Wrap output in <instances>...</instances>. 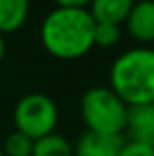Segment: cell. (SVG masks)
<instances>
[{
	"label": "cell",
	"instance_id": "e0dca14e",
	"mask_svg": "<svg viewBox=\"0 0 154 156\" xmlns=\"http://www.w3.org/2000/svg\"><path fill=\"white\" fill-rule=\"evenodd\" d=\"M0 156H4V154H2V150H0Z\"/></svg>",
	"mask_w": 154,
	"mask_h": 156
},
{
	"label": "cell",
	"instance_id": "ba28073f",
	"mask_svg": "<svg viewBox=\"0 0 154 156\" xmlns=\"http://www.w3.org/2000/svg\"><path fill=\"white\" fill-rule=\"evenodd\" d=\"M132 0H91L89 14L95 20V24H124L128 12L132 10Z\"/></svg>",
	"mask_w": 154,
	"mask_h": 156
},
{
	"label": "cell",
	"instance_id": "7a4b0ae2",
	"mask_svg": "<svg viewBox=\"0 0 154 156\" xmlns=\"http://www.w3.org/2000/svg\"><path fill=\"white\" fill-rule=\"evenodd\" d=\"M109 87L128 107L154 103V50L123 51L109 69Z\"/></svg>",
	"mask_w": 154,
	"mask_h": 156
},
{
	"label": "cell",
	"instance_id": "4fadbf2b",
	"mask_svg": "<svg viewBox=\"0 0 154 156\" xmlns=\"http://www.w3.org/2000/svg\"><path fill=\"white\" fill-rule=\"evenodd\" d=\"M117 156H154V148L136 140H124Z\"/></svg>",
	"mask_w": 154,
	"mask_h": 156
},
{
	"label": "cell",
	"instance_id": "9a60e30c",
	"mask_svg": "<svg viewBox=\"0 0 154 156\" xmlns=\"http://www.w3.org/2000/svg\"><path fill=\"white\" fill-rule=\"evenodd\" d=\"M4 53H6V42H4V36L0 34V61L4 59Z\"/></svg>",
	"mask_w": 154,
	"mask_h": 156
},
{
	"label": "cell",
	"instance_id": "8fae6325",
	"mask_svg": "<svg viewBox=\"0 0 154 156\" xmlns=\"http://www.w3.org/2000/svg\"><path fill=\"white\" fill-rule=\"evenodd\" d=\"M0 150H2L4 156H32L34 140L26 134L14 130L4 138V144L0 146Z\"/></svg>",
	"mask_w": 154,
	"mask_h": 156
},
{
	"label": "cell",
	"instance_id": "3957f363",
	"mask_svg": "<svg viewBox=\"0 0 154 156\" xmlns=\"http://www.w3.org/2000/svg\"><path fill=\"white\" fill-rule=\"evenodd\" d=\"M128 107L115 95L111 87H91L83 93L79 103L81 121L89 133L121 136L127 130Z\"/></svg>",
	"mask_w": 154,
	"mask_h": 156
},
{
	"label": "cell",
	"instance_id": "9c48e42d",
	"mask_svg": "<svg viewBox=\"0 0 154 156\" xmlns=\"http://www.w3.org/2000/svg\"><path fill=\"white\" fill-rule=\"evenodd\" d=\"M30 0H0V34L20 30L28 20Z\"/></svg>",
	"mask_w": 154,
	"mask_h": 156
},
{
	"label": "cell",
	"instance_id": "2e32d148",
	"mask_svg": "<svg viewBox=\"0 0 154 156\" xmlns=\"http://www.w3.org/2000/svg\"><path fill=\"white\" fill-rule=\"evenodd\" d=\"M135 4H142V2H154V0H132Z\"/></svg>",
	"mask_w": 154,
	"mask_h": 156
},
{
	"label": "cell",
	"instance_id": "52a82bcc",
	"mask_svg": "<svg viewBox=\"0 0 154 156\" xmlns=\"http://www.w3.org/2000/svg\"><path fill=\"white\" fill-rule=\"evenodd\" d=\"M127 133L131 134V140L154 148V103L128 109Z\"/></svg>",
	"mask_w": 154,
	"mask_h": 156
},
{
	"label": "cell",
	"instance_id": "8992f818",
	"mask_svg": "<svg viewBox=\"0 0 154 156\" xmlns=\"http://www.w3.org/2000/svg\"><path fill=\"white\" fill-rule=\"evenodd\" d=\"M123 142V136L97 134L85 130L73 144V156H117Z\"/></svg>",
	"mask_w": 154,
	"mask_h": 156
},
{
	"label": "cell",
	"instance_id": "7c38bea8",
	"mask_svg": "<svg viewBox=\"0 0 154 156\" xmlns=\"http://www.w3.org/2000/svg\"><path fill=\"white\" fill-rule=\"evenodd\" d=\"M121 26L117 24H95V34H93V40H95V46L101 48H113L121 42Z\"/></svg>",
	"mask_w": 154,
	"mask_h": 156
},
{
	"label": "cell",
	"instance_id": "30bf717a",
	"mask_svg": "<svg viewBox=\"0 0 154 156\" xmlns=\"http://www.w3.org/2000/svg\"><path fill=\"white\" fill-rule=\"evenodd\" d=\"M32 156H73V144L63 134L51 133L34 140Z\"/></svg>",
	"mask_w": 154,
	"mask_h": 156
},
{
	"label": "cell",
	"instance_id": "5b68a950",
	"mask_svg": "<svg viewBox=\"0 0 154 156\" xmlns=\"http://www.w3.org/2000/svg\"><path fill=\"white\" fill-rule=\"evenodd\" d=\"M127 34L138 44H154V2L135 4L124 20Z\"/></svg>",
	"mask_w": 154,
	"mask_h": 156
},
{
	"label": "cell",
	"instance_id": "6da1fadb",
	"mask_svg": "<svg viewBox=\"0 0 154 156\" xmlns=\"http://www.w3.org/2000/svg\"><path fill=\"white\" fill-rule=\"evenodd\" d=\"M95 20L87 8H58L44 18L40 40L50 55L58 59H79L95 48Z\"/></svg>",
	"mask_w": 154,
	"mask_h": 156
},
{
	"label": "cell",
	"instance_id": "ac0fdd59",
	"mask_svg": "<svg viewBox=\"0 0 154 156\" xmlns=\"http://www.w3.org/2000/svg\"><path fill=\"white\" fill-rule=\"evenodd\" d=\"M152 46H154V44H152ZM152 50H154V48H152Z\"/></svg>",
	"mask_w": 154,
	"mask_h": 156
},
{
	"label": "cell",
	"instance_id": "277c9868",
	"mask_svg": "<svg viewBox=\"0 0 154 156\" xmlns=\"http://www.w3.org/2000/svg\"><path fill=\"white\" fill-rule=\"evenodd\" d=\"M58 121V105L46 93H28L20 97L14 107V130L30 136L32 140L55 133Z\"/></svg>",
	"mask_w": 154,
	"mask_h": 156
},
{
	"label": "cell",
	"instance_id": "5bb4252c",
	"mask_svg": "<svg viewBox=\"0 0 154 156\" xmlns=\"http://www.w3.org/2000/svg\"><path fill=\"white\" fill-rule=\"evenodd\" d=\"M58 8H89L91 0H54Z\"/></svg>",
	"mask_w": 154,
	"mask_h": 156
}]
</instances>
